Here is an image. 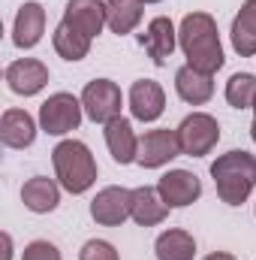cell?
Wrapping results in <instances>:
<instances>
[{"label":"cell","instance_id":"obj_1","mask_svg":"<svg viewBox=\"0 0 256 260\" xmlns=\"http://www.w3.org/2000/svg\"><path fill=\"white\" fill-rule=\"evenodd\" d=\"M178 46L193 70L202 73H217L223 67V46H220V30L214 15L208 12H187L178 24Z\"/></svg>","mask_w":256,"mask_h":260},{"label":"cell","instance_id":"obj_2","mask_svg":"<svg viewBox=\"0 0 256 260\" xmlns=\"http://www.w3.org/2000/svg\"><path fill=\"white\" fill-rule=\"evenodd\" d=\"M211 179L217 197L226 206H241L256 188V154L232 148L211 164Z\"/></svg>","mask_w":256,"mask_h":260},{"label":"cell","instance_id":"obj_3","mask_svg":"<svg viewBox=\"0 0 256 260\" xmlns=\"http://www.w3.org/2000/svg\"><path fill=\"white\" fill-rule=\"evenodd\" d=\"M52 164L61 188L69 194H84L97 182V160L81 139H64L52 148Z\"/></svg>","mask_w":256,"mask_h":260},{"label":"cell","instance_id":"obj_4","mask_svg":"<svg viewBox=\"0 0 256 260\" xmlns=\"http://www.w3.org/2000/svg\"><path fill=\"white\" fill-rule=\"evenodd\" d=\"M81 118H84L81 97H72L69 91L52 94L39 106V130H46L49 136H66V133L78 130Z\"/></svg>","mask_w":256,"mask_h":260},{"label":"cell","instance_id":"obj_5","mask_svg":"<svg viewBox=\"0 0 256 260\" xmlns=\"http://www.w3.org/2000/svg\"><path fill=\"white\" fill-rule=\"evenodd\" d=\"M175 133H178V142H181V154H187V157H205L220 142V124L208 112H193V115H187L175 127Z\"/></svg>","mask_w":256,"mask_h":260},{"label":"cell","instance_id":"obj_6","mask_svg":"<svg viewBox=\"0 0 256 260\" xmlns=\"http://www.w3.org/2000/svg\"><path fill=\"white\" fill-rule=\"evenodd\" d=\"M81 106H84V115L94 124H109L112 118L121 115L124 94H121V88L112 79H94L81 91Z\"/></svg>","mask_w":256,"mask_h":260},{"label":"cell","instance_id":"obj_7","mask_svg":"<svg viewBox=\"0 0 256 260\" xmlns=\"http://www.w3.org/2000/svg\"><path fill=\"white\" fill-rule=\"evenodd\" d=\"M181 154V142L178 133L169 127H154L145 130V136H139V167L145 170H160L169 160H175Z\"/></svg>","mask_w":256,"mask_h":260},{"label":"cell","instance_id":"obj_8","mask_svg":"<svg viewBox=\"0 0 256 260\" xmlns=\"http://www.w3.org/2000/svg\"><path fill=\"white\" fill-rule=\"evenodd\" d=\"M130 215H133V191L127 188L109 185L91 200V218L100 227H121Z\"/></svg>","mask_w":256,"mask_h":260},{"label":"cell","instance_id":"obj_9","mask_svg":"<svg viewBox=\"0 0 256 260\" xmlns=\"http://www.w3.org/2000/svg\"><path fill=\"white\" fill-rule=\"evenodd\" d=\"M139 46L148 52V58L157 67H166L175 46H178V27L172 24V18L166 15H157L148 21V27L139 34Z\"/></svg>","mask_w":256,"mask_h":260},{"label":"cell","instance_id":"obj_10","mask_svg":"<svg viewBox=\"0 0 256 260\" xmlns=\"http://www.w3.org/2000/svg\"><path fill=\"white\" fill-rule=\"evenodd\" d=\"M127 103H130V112L136 121L142 124H151L163 115L166 109V91L160 82L154 79H136L130 85V94H127Z\"/></svg>","mask_w":256,"mask_h":260},{"label":"cell","instance_id":"obj_11","mask_svg":"<svg viewBox=\"0 0 256 260\" xmlns=\"http://www.w3.org/2000/svg\"><path fill=\"white\" fill-rule=\"evenodd\" d=\"M64 24L94 40L103 34V27H109V6L106 0H69L64 9Z\"/></svg>","mask_w":256,"mask_h":260},{"label":"cell","instance_id":"obj_12","mask_svg":"<svg viewBox=\"0 0 256 260\" xmlns=\"http://www.w3.org/2000/svg\"><path fill=\"white\" fill-rule=\"evenodd\" d=\"M157 191H160L163 203L169 209H184V206H193L202 197V182L190 170H169V173L160 176Z\"/></svg>","mask_w":256,"mask_h":260},{"label":"cell","instance_id":"obj_13","mask_svg":"<svg viewBox=\"0 0 256 260\" xmlns=\"http://www.w3.org/2000/svg\"><path fill=\"white\" fill-rule=\"evenodd\" d=\"M6 85L18 97H33L49 85V67L36 58H18L6 67Z\"/></svg>","mask_w":256,"mask_h":260},{"label":"cell","instance_id":"obj_14","mask_svg":"<svg viewBox=\"0 0 256 260\" xmlns=\"http://www.w3.org/2000/svg\"><path fill=\"white\" fill-rule=\"evenodd\" d=\"M103 136H106V145H109V154L115 164L127 167L133 160H139V136H136L130 118H124V115L112 118L109 124H103Z\"/></svg>","mask_w":256,"mask_h":260},{"label":"cell","instance_id":"obj_15","mask_svg":"<svg viewBox=\"0 0 256 260\" xmlns=\"http://www.w3.org/2000/svg\"><path fill=\"white\" fill-rule=\"evenodd\" d=\"M46 34V9L36 0H27L18 6L15 21H12V43L18 49H33Z\"/></svg>","mask_w":256,"mask_h":260},{"label":"cell","instance_id":"obj_16","mask_svg":"<svg viewBox=\"0 0 256 260\" xmlns=\"http://www.w3.org/2000/svg\"><path fill=\"white\" fill-rule=\"evenodd\" d=\"M175 91L187 106H205L214 97V76L184 64L175 70Z\"/></svg>","mask_w":256,"mask_h":260},{"label":"cell","instance_id":"obj_17","mask_svg":"<svg viewBox=\"0 0 256 260\" xmlns=\"http://www.w3.org/2000/svg\"><path fill=\"white\" fill-rule=\"evenodd\" d=\"M36 139V121L27 109H6L0 118V142L6 148H30Z\"/></svg>","mask_w":256,"mask_h":260},{"label":"cell","instance_id":"obj_18","mask_svg":"<svg viewBox=\"0 0 256 260\" xmlns=\"http://www.w3.org/2000/svg\"><path fill=\"white\" fill-rule=\"evenodd\" d=\"M130 218L139 227H157L169 218V206L163 203L157 188L142 185V188H133V215Z\"/></svg>","mask_w":256,"mask_h":260},{"label":"cell","instance_id":"obj_19","mask_svg":"<svg viewBox=\"0 0 256 260\" xmlns=\"http://www.w3.org/2000/svg\"><path fill=\"white\" fill-rule=\"evenodd\" d=\"M21 203H24L30 212H36V215H49V212H55L58 203H61V182L46 179V176H33V179H27L24 188H21Z\"/></svg>","mask_w":256,"mask_h":260},{"label":"cell","instance_id":"obj_20","mask_svg":"<svg viewBox=\"0 0 256 260\" xmlns=\"http://www.w3.org/2000/svg\"><path fill=\"white\" fill-rule=\"evenodd\" d=\"M229 37H232V49L241 58H253L256 55V0H244L241 3L238 15L232 18Z\"/></svg>","mask_w":256,"mask_h":260},{"label":"cell","instance_id":"obj_21","mask_svg":"<svg viewBox=\"0 0 256 260\" xmlns=\"http://www.w3.org/2000/svg\"><path fill=\"white\" fill-rule=\"evenodd\" d=\"M157 260H193L196 257V239L181 227H169L154 242Z\"/></svg>","mask_w":256,"mask_h":260},{"label":"cell","instance_id":"obj_22","mask_svg":"<svg viewBox=\"0 0 256 260\" xmlns=\"http://www.w3.org/2000/svg\"><path fill=\"white\" fill-rule=\"evenodd\" d=\"M109 6V30L124 37V34H133L145 15V3L142 0H106Z\"/></svg>","mask_w":256,"mask_h":260},{"label":"cell","instance_id":"obj_23","mask_svg":"<svg viewBox=\"0 0 256 260\" xmlns=\"http://www.w3.org/2000/svg\"><path fill=\"white\" fill-rule=\"evenodd\" d=\"M52 46H55V52H58L64 61H69V64L88 58V52H91V40H88L84 34L72 30V27L64 24V21L55 27V34H52Z\"/></svg>","mask_w":256,"mask_h":260},{"label":"cell","instance_id":"obj_24","mask_svg":"<svg viewBox=\"0 0 256 260\" xmlns=\"http://www.w3.org/2000/svg\"><path fill=\"white\" fill-rule=\"evenodd\" d=\"M256 76L253 73H232L226 82V103L232 109H253Z\"/></svg>","mask_w":256,"mask_h":260},{"label":"cell","instance_id":"obj_25","mask_svg":"<svg viewBox=\"0 0 256 260\" xmlns=\"http://www.w3.org/2000/svg\"><path fill=\"white\" fill-rule=\"evenodd\" d=\"M21 260H64L61 248L49 239H33L30 245H24L21 251Z\"/></svg>","mask_w":256,"mask_h":260},{"label":"cell","instance_id":"obj_26","mask_svg":"<svg viewBox=\"0 0 256 260\" xmlns=\"http://www.w3.org/2000/svg\"><path fill=\"white\" fill-rule=\"evenodd\" d=\"M78 260H121L115 245L106 242V239H88L78 251Z\"/></svg>","mask_w":256,"mask_h":260},{"label":"cell","instance_id":"obj_27","mask_svg":"<svg viewBox=\"0 0 256 260\" xmlns=\"http://www.w3.org/2000/svg\"><path fill=\"white\" fill-rule=\"evenodd\" d=\"M202 260H238L235 254H229V251H211L208 257H202Z\"/></svg>","mask_w":256,"mask_h":260},{"label":"cell","instance_id":"obj_28","mask_svg":"<svg viewBox=\"0 0 256 260\" xmlns=\"http://www.w3.org/2000/svg\"><path fill=\"white\" fill-rule=\"evenodd\" d=\"M250 136H253V145H256V118H253V124H250Z\"/></svg>","mask_w":256,"mask_h":260},{"label":"cell","instance_id":"obj_29","mask_svg":"<svg viewBox=\"0 0 256 260\" xmlns=\"http://www.w3.org/2000/svg\"><path fill=\"white\" fill-rule=\"evenodd\" d=\"M142 3H163V0H142Z\"/></svg>","mask_w":256,"mask_h":260},{"label":"cell","instance_id":"obj_30","mask_svg":"<svg viewBox=\"0 0 256 260\" xmlns=\"http://www.w3.org/2000/svg\"><path fill=\"white\" fill-rule=\"evenodd\" d=\"M253 112H256V100H253Z\"/></svg>","mask_w":256,"mask_h":260}]
</instances>
